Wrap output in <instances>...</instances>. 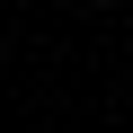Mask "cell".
Returning <instances> with one entry per match:
<instances>
[]
</instances>
